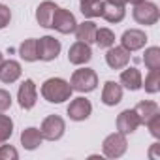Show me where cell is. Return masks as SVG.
<instances>
[{"label": "cell", "mask_w": 160, "mask_h": 160, "mask_svg": "<svg viewBox=\"0 0 160 160\" xmlns=\"http://www.w3.org/2000/svg\"><path fill=\"white\" fill-rule=\"evenodd\" d=\"M72 92L73 91H72L70 83L62 77H49L42 85V96L49 104H62V102L70 100Z\"/></svg>", "instance_id": "cell-1"}, {"label": "cell", "mask_w": 160, "mask_h": 160, "mask_svg": "<svg viewBox=\"0 0 160 160\" xmlns=\"http://www.w3.org/2000/svg\"><path fill=\"white\" fill-rule=\"evenodd\" d=\"M98 85V75L94 70L91 68H79L72 73V79H70V87L72 91H77V92H92Z\"/></svg>", "instance_id": "cell-2"}, {"label": "cell", "mask_w": 160, "mask_h": 160, "mask_svg": "<svg viewBox=\"0 0 160 160\" xmlns=\"http://www.w3.org/2000/svg\"><path fill=\"white\" fill-rule=\"evenodd\" d=\"M132 15H134V21L136 23L145 25V27H151V25H154L158 21L160 12H158V6L154 2H147V0H143V2H139V4L134 6Z\"/></svg>", "instance_id": "cell-3"}, {"label": "cell", "mask_w": 160, "mask_h": 160, "mask_svg": "<svg viewBox=\"0 0 160 160\" xmlns=\"http://www.w3.org/2000/svg\"><path fill=\"white\" fill-rule=\"evenodd\" d=\"M126 149H128V141H126V136L121 132L109 134L102 143L104 156H108V158H121L126 152Z\"/></svg>", "instance_id": "cell-4"}, {"label": "cell", "mask_w": 160, "mask_h": 160, "mask_svg": "<svg viewBox=\"0 0 160 160\" xmlns=\"http://www.w3.org/2000/svg\"><path fill=\"white\" fill-rule=\"evenodd\" d=\"M64 130H66V124H64V119L58 117V115H49L43 119L42 126H40V132H42V138L47 139V141H57L64 136Z\"/></svg>", "instance_id": "cell-5"}, {"label": "cell", "mask_w": 160, "mask_h": 160, "mask_svg": "<svg viewBox=\"0 0 160 160\" xmlns=\"http://www.w3.org/2000/svg\"><path fill=\"white\" fill-rule=\"evenodd\" d=\"M77 27V21H75V15L64 8H57L55 12V17H53V23H51V28H55L57 32L60 34H72Z\"/></svg>", "instance_id": "cell-6"}, {"label": "cell", "mask_w": 160, "mask_h": 160, "mask_svg": "<svg viewBox=\"0 0 160 160\" xmlns=\"http://www.w3.org/2000/svg\"><path fill=\"white\" fill-rule=\"evenodd\" d=\"M60 53V42L53 36H43L38 40V58L40 60H45V62H51L58 57Z\"/></svg>", "instance_id": "cell-7"}, {"label": "cell", "mask_w": 160, "mask_h": 160, "mask_svg": "<svg viewBox=\"0 0 160 160\" xmlns=\"http://www.w3.org/2000/svg\"><path fill=\"white\" fill-rule=\"evenodd\" d=\"M17 100H19V106H21L23 109H32V108L36 106L38 91H36V83L32 81V79H25V81L19 85Z\"/></svg>", "instance_id": "cell-8"}, {"label": "cell", "mask_w": 160, "mask_h": 160, "mask_svg": "<svg viewBox=\"0 0 160 160\" xmlns=\"http://www.w3.org/2000/svg\"><path fill=\"white\" fill-rule=\"evenodd\" d=\"M91 113H92V104L83 96L73 98L70 102V106H68V117L72 121H77V122L79 121H87L91 117Z\"/></svg>", "instance_id": "cell-9"}, {"label": "cell", "mask_w": 160, "mask_h": 160, "mask_svg": "<svg viewBox=\"0 0 160 160\" xmlns=\"http://www.w3.org/2000/svg\"><path fill=\"white\" fill-rule=\"evenodd\" d=\"M147 43V36L143 30L139 28H130V30H124V34L121 36V45L126 49V51H138V49H143Z\"/></svg>", "instance_id": "cell-10"}, {"label": "cell", "mask_w": 160, "mask_h": 160, "mask_svg": "<svg viewBox=\"0 0 160 160\" xmlns=\"http://www.w3.org/2000/svg\"><path fill=\"white\" fill-rule=\"evenodd\" d=\"M91 58H92V49H91V45L85 43V42H79V40H77V42L70 47V51H68V60H70L72 64H75V66L87 64Z\"/></svg>", "instance_id": "cell-11"}, {"label": "cell", "mask_w": 160, "mask_h": 160, "mask_svg": "<svg viewBox=\"0 0 160 160\" xmlns=\"http://www.w3.org/2000/svg\"><path fill=\"white\" fill-rule=\"evenodd\" d=\"M106 62L111 70H122L130 62V51H126L122 45L121 47H109L106 53Z\"/></svg>", "instance_id": "cell-12"}, {"label": "cell", "mask_w": 160, "mask_h": 160, "mask_svg": "<svg viewBox=\"0 0 160 160\" xmlns=\"http://www.w3.org/2000/svg\"><path fill=\"white\" fill-rule=\"evenodd\" d=\"M138 126H139V119H138L134 109H124V111L119 113V117H117V130L121 134H124V136L132 134V132L138 130Z\"/></svg>", "instance_id": "cell-13"}, {"label": "cell", "mask_w": 160, "mask_h": 160, "mask_svg": "<svg viewBox=\"0 0 160 160\" xmlns=\"http://www.w3.org/2000/svg\"><path fill=\"white\" fill-rule=\"evenodd\" d=\"M21 64L17 60H4L2 64H0V81L2 83H15L17 79L21 77Z\"/></svg>", "instance_id": "cell-14"}, {"label": "cell", "mask_w": 160, "mask_h": 160, "mask_svg": "<svg viewBox=\"0 0 160 160\" xmlns=\"http://www.w3.org/2000/svg\"><path fill=\"white\" fill-rule=\"evenodd\" d=\"M57 4L51 2V0H45V2H42L36 10V21L40 27L43 28H51V23H53V17H55V12H57Z\"/></svg>", "instance_id": "cell-15"}, {"label": "cell", "mask_w": 160, "mask_h": 160, "mask_svg": "<svg viewBox=\"0 0 160 160\" xmlns=\"http://www.w3.org/2000/svg\"><path fill=\"white\" fill-rule=\"evenodd\" d=\"M143 83V77L141 72L138 68H126L121 72V85L128 91H139Z\"/></svg>", "instance_id": "cell-16"}, {"label": "cell", "mask_w": 160, "mask_h": 160, "mask_svg": "<svg viewBox=\"0 0 160 160\" xmlns=\"http://www.w3.org/2000/svg\"><path fill=\"white\" fill-rule=\"evenodd\" d=\"M121 100H122V87L115 81H106L102 91V102L111 108V106H117Z\"/></svg>", "instance_id": "cell-17"}, {"label": "cell", "mask_w": 160, "mask_h": 160, "mask_svg": "<svg viewBox=\"0 0 160 160\" xmlns=\"http://www.w3.org/2000/svg\"><path fill=\"white\" fill-rule=\"evenodd\" d=\"M42 141H43V138H42L40 128L30 126V128H25V130L21 132V145H23L27 151H34V149H38V147L42 145Z\"/></svg>", "instance_id": "cell-18"}, {"label": "cell", "mask_w": 160, "mask_h": 160, "mask_svg": "<svg viewBox=\"0 0 160 160\" xmlns=\"http://www.w3.org/2000/svg\"><path fill=\"white\" fill-rule=\"evenodd\" d=\"M96 23H92V21H83L81 25H77L75 27V38L79 40V42H85V43H94V36H96Z\"/></svg>", "instance_id": "cell-19"}, {"label": "cell", "mask_w": 160, "mask_h": 160, "mask_svg": "<svg viewBox=\"0 0 160 160\" xmlns=\"http://www.w3.org/2000/svg\"><path fill=\"white\" fill-rule=\"evenodd\" d=\"M126 15V10L124 6H119V4H109L104 0V8H102V17L108 21V23H121Z\"/></svg>", "instance_id": "cell-20"}, {"label": "cell", "mask_w": 160, "mask_h": 160, "mask_svg": "<svg viewBox=\"0 0 160 160\" xmlns=\"http://www.w3.org/2000/svg\"><path fill=\"white\" fill-rule=\"evenodd\" d=\"M134 111H136V115H138V119H139V124H145L152 115H156L160 109H158V104L156 102H151V100H143V102H139L136 108H134Z\"/></svg>", "instance_id": "cell-21"}, {"label": "cell", "mask_w": 160, "mask_h": 160, "mask_svg": "<svg viewBox=\"0 0 160 160\" xmlns=\"http://www.w3.org/2000/svg\"><path fill=\"white\" fill-rule=\"evenodd\" d=\"M19 57L25 62H36L38 58V40L36 38H28L19 45Z\"/></svg>", "instance_id": "cell-22"}, {"label": "cell", "mask_w": 160, "mask_h": 160, "mask_svg": "<svg viewBox=\"0 0 160 160\" xmlns=\"http://www.w3.org/2000/svg\"><path fill=\"white\" fill-rule=\"evenodd\" d=\"M102 8H104V0H81L79 2V10L87 19L102 17Z\"/></svg>", "instance_id": "cell-23"}, {"label": "cell", "mask_w": 160, "mask_h": 160, "mask_svg": "<svg viewBox=\"0 0 160 160\" xmlns=\"http://www.w3.org/2000/svg\"><path fill=\"white\" fill-rule=\"evenodd\" d=\"M141 87L149 94H156L160 91V68L149 70V73L145 75V83H141Z\"/></svg>", "instance_id": "cell-24"}, {"label": "cell", "mask_w": 160, "mask_h": 160, "mask_svg": "<svg viewBox=\"0 0 160 160\" xmlns=\"http://www.w3.org/2000/svg\"><path fill=\"white\" fill-rule=\"evenodd\" d=\"M94 43L102 49H109L111 45H115V34L109 28H96V36H94Z\"/></svg>", "instance_id": "cell-25"}, {"label": "cell", "mask_w": 160, "mask_h": 160, "mask_svg": "<svg viewBox=\"0 0 160 160\" xmlns=\"http://www.w3.org/2000/svg\"><path fill=\"white\" fill-rule=\"evenodd\" d=\"M143 62L149 70L160 68V47H147L143 53Z\"/></svg>", "instance_id": "cell-26"}, {"label": "cell", "mask_w": 160, "mask_h": 160, "mask_svg": "<svg viewBox=\"0 0 160 160\" xmlns=\"http://www.w3.org/2000/svg\"><path fill=\"white\" fill-rule=\"evenodd\" d=\"M13 134V121L10 119V115H2L0 113V143H6Z\"/></svg>", "instance_id": "cell-27"}, {"label": "cell", "mask_w": 160, "mask_h": 160, "mask_svg": "<svg viewBox=\"0 0 160 160\" xmlns=\"http://www.w3.org/2000/svg\"><path fill=\"white\" fill-rule=\"evenodd\" d=\"M145 124H147V128H149L151 136H152V138H156V139H160V111H158L156 115H152Z\"/></svg>", "instance_id": "cell-28"}, {"label": "cell", "mask_w": 160, "mask_h": 160, "mask_svg": "<svg viewBox=\"0 0 160 160\" xmlns=\"http://www.w3.org/2000/svg\"><path fill=\"white\" fill-rule=\"evenodd\" d=\"M0 158H4V160H17L19 152L12 145H2V143H0Z\"/></svg>", "instance_id": "cell-29"}, {"label": "cell", "mask_w": 160, "mask_h": 160, "mask_svg": "<svg viewBox=\"0 0 160 160\" xmlns=\"http://www.w3.org/2000/svg\"><path fill=\"white\" fill-rule=\"evenodd\" d=\"M10 21H12V12H10V8L4 6V4H0V30L6 28V27L10 25Z\"/></svg>", "instance_id": "cell-30"}, {"label": "cell", "mask_w": 160, "mask_h": 160, "mask_svg": "<svg viewBox=\"0 0 160 160\" xmlns=\"http://www.w3.org/2000/svg\"><path fill=\"white\" fill-rule=\"evenodd\" d=\"M10 108H12V94L4 89H0V113H4Z\"/></svg>", "instance_id": "cell-31"}, {"label": "cell", "mask_w": 160, "mask_h": 160, "mask_svg": "<svg viewBox=\"0 0 160 160\" xmlns=\"http://www.w3.org/2000/svg\"><path fill=\"white\" fill-rule=\"evenodd\" d=\"M109 4H119V6H124V0H106Z\"/></svg>", "instance_id": "cell-32"}, {"label": "cell", "mask_w": 160, "mask_h": 160, "mask_svg": "<svg viewBox=\"0 0 160 160\" xmlns=\"http://www.w3.org/2000/svg\"><path fill=\"white\" fill-rule=\"evenodd\" d=\"M139 2H143V0H124V4H132V6H136Z\"/></svg>", "instance_id": "cell-33"}, {"label": "cell", "mask_w": 160, "mask_h": 160, "mask_svg": "<svg viewBox=\"0 0 160 160\" xmlns=\"http://www.w3.org/2000/svg\"><path fill=\"white\" fill-rule=\"evenodd\" d=\"M4 62V55H2V51H0V64Z\"/></svg>", "instance_id": "cell-34"}, {"label": "cell", "mask_w": 160, "mask_h": 160, "mask_svg": "<svg viewBox=\"0 0 160 160\" xmlns=\"http://www.w3.org/2000/svg\"><path fill=\"white\" fill-rule=\"evenodd\" d=\"M79 2H81V0H79Z\"/></svg>", "instance_id": "cell-35"}]
</instances>
